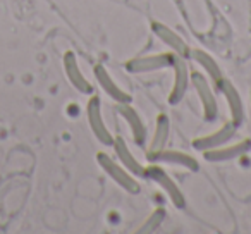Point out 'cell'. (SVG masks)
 I'll use <instances>...</instances> for the list:
<instances>
[{
  "mask_svg": "<svg viewBox=\"0 0 251 234\" xmlns=\"http://www.w3.org/2000/svg\"><path fill=\"white\" fill-rule=\"evenodd\" d=\"M150 162L160 165H176V167H182L189 172H198L200 171V162L196 160L193 155L186 154L181 150H169L164 148L160 154H157Z\"/></svg>",
  "mask_w": 251,
  "mask_h": 234,
  "instance_id": "7c38bea8",
  "label": "cell"
},
{
  "mask_svg": "<svg viewBox=\"0 0 251 234\" xmlns=\"http://www.w3.org/2000/svg\"><path fill=\"white\" fill-rule=\"evenodd\" d=\"M237 130L239 128L232 123V121H227L224 123L219 130H215L213 133H208V134H203V136H198L193 140V148L196 152H208V150H213V148H219L222 145H227L234 136H236Z\"/></svg>",
  "mask_w": 251,
  "mask_h": 234,
  "instance_id": "8992f818",
  "label": "cell"
},
{
  "mask_svg": "<svg viewBox=\"0 0 251 234\" xmlns=\"http://www.w3.org/2000/svg\"><path fill=\"white\" fill-rule=\"evenodd\" d=\"M219 90L222 91L224 98H226L227 105H229L230 121H232L237 128H241L244 123V105H243V98H241V95H239V90H237L232 81L226 79V78H224V81L219 84Z\"/></svg>",
  "mask_w": 251,
  "mask_h": 234,
  "instance_id": "4fadbf2b",
  "label": "cell"
},
{
  "mask_svg": "<svg viewBox=\"0 0 251 234\" xmlns=\"http://www.w3.org/2000/svg\"><path fill=\"white\" fill-rule=\"evenodd\" d=\"M174 59L176 53H172L171 50L162 53H153V55H141L127 60L124 64V69L131 74H147L162 69H172Z\"/></svg>",
  "mask_w": 251,
  "mask_h": 234,
  "instance_id": "3957f363",
  "label": "cell"
},
{
  "mask_svg": "<svg viewBox=\"0 0 251 234\" xmlns=\"http://www.w3.org/2000/svg\"><path fill=\"white\" fill-rule=\"evenodd\" d=\"M169 136H171V119H169L167 114H164V112H162V114L157 115V123H155L153 136H151L150 145H148V150H147L148 162H150L157 154H160L164 148H167Z\"/></svg>",
  "mask_w": 251,
  "mask_h": 234,
  "instance_id": "5bb4252c",
  "label": "cell"
},
{
  "mask_svg": "<svg viewBox=\"0 0 251 234\" xmlns=\"http://www.w3.org/2000/svg\"><path fill=\"white\" fill-rule=\"evenodd\" d=\"M114 154L117 157L119 164L122 167H126L134 178H145V167L138 162V158L133 155V152L129 150V145L126 143V140L122 136H115L114 138Z\"/></svg>",
  "mask_w": 251,
  "mask_h": 234,
  "instance_id": "e0dca14e",
  "label": "cell"
},
{
  "mask_svg": "<svg viewBox=\"0 0 251 234\" xmlns=\"http://www.w3.org/2000/svg\"><path fill=\"white\" fill-rule=\"evenodd\" d=\"M165 208H162V207H158V208H155L153 212L150 213V215L147 217V219L141 222V226L136 229V234H151L155 233V231L158 229V227L164 224L165 220Z\"/></svg>",
  "mask_w": 251,
  "mask_h": 234,
  "instance_id": "ac0fdd59",
  "label": "cell"
},
{
  "mask_svg": "<svg viewBox=\"0 0 251 234\" xmlns=\"http://www.w3.org/2000/svg\"><path fill=\"white\" fill-rule=\"evenodd\" d=\"M117 112L121 114V117L126 121V124L129 126L131 134H133V140L138 147L147 141V126H145L141 115L138 114V110L131 104H119Z\"/></svg>",
  "mask_w": 251,
  "mask_h": 234,
  "instance_id": "2e32d148",
  "label": "cell"
},
{
  "mask_svg": "<svg viewBox=\"0 0 251 234\" xmlns=\"http://www.w3.org/2000/svg\"><path fill=\"white\" fill-rule=\"evenodd\" d=\"M250 152H251V140H250V138H244V140L237 141V143L222 145V147L213 148V150L203 152V157H205L206 162L219 164V162L236 160V158L243 157V155L250 154Z\"/></svg>",
  "mask_w": 251,
  "mask_h": 234,
  "instance_id": "30bf717a",
  "label": "cell"
},
{
  "mask_svg": "<svg viewBox=\"0 0 251 234\" xmlns=\"http://www.w3.org/2000/svg\"><path fill=\"white\" fill-rule=\"evenodd\" d=\"M150 28H151V33H153L165 47H169L172 53L182 57V59H189L191 49H189V45L184 42V38H182L177 31H174L171 26L164 25V23H160V21H151Z\"/></svg>",
  "mask_w": 251,
  "mask_h": 234,
  "instance_id": "52a82bcc",
  "label": "cell"
},
{
  "mask_svg": "<svg viewBox=\"0 0 251 234\" xmlns=\"http://www.w3.org/2000/svg\"><path fill=\"white\" fill-rule=\"evenodd\" d=\"M172 71H174V84H172L171 93H169V104L177 105L184 98L186 91H188L189 84H191V71H189L186 59H182L179 55H176Z\"/></svg>",
  "mask_w": 251,
  "mask_h": 234,
  "instance_id": "ba28073f",
  "label": "cell"
},
{
  "mask_svg": "<svg viewBox=\"0 0 251 234\" xmlns=\"http://www.w3.org/2000/svg\"><path fill=\"white\" fill-rule=\"evenodd\" d=\"M191 86L195 88L196 95L201 102L205 121H215L219 115V102H217V97L212 90L210 79L203 73L191 71Z\"/></svg>",
  "mask_w": 251,
  "mask_h": 234,
  "instance_id": "277c9868",
  "label": "cell"
},
{
  "mask_svg": "<svg viewBox=\"0 0 251 234\" xmlns=\"http://www.w3.org/2000/svg\"><path fill=\"white\" fill-rule=\"evenodd\" d=\"M86 119H88V126H90L91 133L95 134V138L101 145H105V147H112L114 136H112L110 130L105 124L103 114H101V102L97 95H91V98L86 104Z\"/></svg>",
  "mask_w": 251,
  "mask_h": 234,
  "instance_id": "5b68a950",
  "label": "cell"
},
{
  "mask_svg": "<svg viewBox=\"0 0 251 234\" xmlns=\"http://www.w3.org/2000/svg\"><path fill=\"white\" fill-rule=\"evenodd\" d=\"M62 64H64V71H66L67 79H69V83L74 86V90H77L83 95H93V84H91L90 81L86 79V76L83 74L74 52L67 50L62 57Z\"/></svg>",
  "mask_w": 251,
  "mask_h": 234,
  "instance_id": "8fae6325",
  "label": "cell"
},
{
  "mask_svg": "<svg viewBox=\"0 0 251 234\" xmlns=\"http://www.w3.org/2000/svg\"><path fill=\"white\" fill-rule=\"evenodd\" d=\"M145 178L150 179L151 182H155V184H157L158 188H160L162 191L169 196V200H171V203L176 207V208L177 210L186 208L184 193H182V189L177 186V182L171 178V174H169V172L165 171L160 164H153V162H150V165L145 167Z\"/></svg>",
  "mask_w": 251,
  "mask_h": 234,
  "instance_id": "7a4b0ae2",
  "label": "cell"
},
{
  "mask_svg": "<svg viewBox=\"0 0 251 234\" xmlns=\"http://www.w3.org/2000/svg\"><path fill=\"white\" fill-rule=\"evenodd\" d=\"M189 59L195 60V62L201 67L203 74L212 81L213 86L219 88V84L224 81L226 74H224L222 67L217 64V60L213 59L208 52H205V50H201V49H191V52H189Z\"/></svg>",
  "mask_w": 251,
  "mask_h": 234,
  "instance_id": "9a60e30c",
  "label": "cell"
},
{
  "mask_svg": "<svg viewBox=\"0 0 251 234\" xmlns=\"http://www.w3.org/2000/svg\"><path fill=\"white\" fill-rule=\"evenodd\" d=\"M93 74L97 78V83L112 100L115 102V105L119 104H131L133 102V97H131L127 91H124L117 83L114 81V78L110 76V73L107 71V67L103 64H95L93 67Z\"/></svg>",
  "mask_w": 251,
  "mask_h": 234,
  "instance_id": "9c48e42d",
  "label": "cell"
},
{
  "mask_svg": "<svg viewBox=\"0 0 251 234\" xmlns=\"http://www.w3.org/2000/svg\"><path fill=\"white\" fill-rule=\"evenodd\" d=\"M97 164L100 165V169L124 191H127L129 195H138L141 191V184L138 182V179L131 174L126 167H122L117 160L110 157L105 152H98L97 154Z\"/></svg>",
  "mask_w": 251,
  "mask_h": 234,
  "instance_id": "6da1fadb",
  "label": "cell"
}]
</instances>
